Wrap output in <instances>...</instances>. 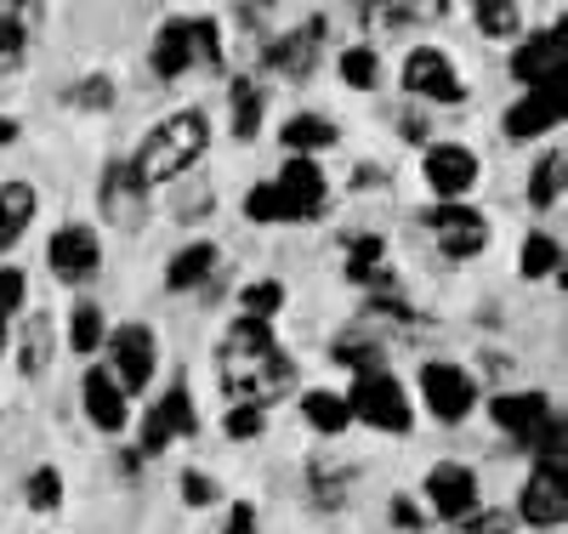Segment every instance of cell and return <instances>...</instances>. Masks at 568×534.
<instances>
[{
  "instance_id": "obj_48",
  "label": "cell",
  "mask_w": 568,
  "mask_h": 534,
  "mask_svg": "<svg viewBox=\"0 0 568 534\" xmlns=\"http://www.w3.org/2000/svg\"><path fill=\"white\" fill-rule=\"evenodd\" d=\"M205 211H216V193H194V200H187V205H182L176 216H182V222H200Z\"/></svg>"
},
{
  "instance_id": "obj_16",
  "label": "cell",
  "mask_w": 568,
  "mask_h": 534,
  "mask_svg": "<svg viewBox=\"0 0 568 534\" xmlns=\"http://www.w3.org/2000/svg\"><path fill=\"white\" fill-rule=\"evenodd\" d=\"M80 410H85V421L98 432H109V439H120V432L131 426V399L120 393V381L103 364H91L80 375Z\"/></svg>"
},
{
  "instance_id": "obj_25",
  "label": "cell",
  "mask_w": 568,
  "mask_h": 534,
  "mask_svg": "<svg viewBox=\"0 0 568 534\" xmlns=\"http://www.w3.org/2000/svg\"><path fill=\"white\" fill-rule=\"evenodd\" d=\"M342 251H347V279L353 284H364V290L393 284V273H387V239L382 233H347Z\"/></svg>"
},
{
  "instance_id": "obj_12",
  "label": "cell",
  "mask_w": 568,
  "mask_h": 534,
  "mask_svg": "<svg viewBox=\"0 0 568 534\" xmlns=\"http://www.w3.org/2000/svg\"><path fill=\"white\" fill-rule=\"evenodd\" d=\"M562 69H568V34L551 23V29H529L524 40H517L511 52V80L524 91H551L562 85Z\"/></svg>"
},
{
  "instance_id": "obj_10",
  "label": "cell",
  "mask_w": 568,
  "mask_h": 534,
  "mask_svg": "<svg viewBox=\"0 0 568 534\" xmlns=\"http://www.w3.org/2000/svg\"><path fill=\"white\" fill-rule=\"evenodd\" d=\"M420 177L438 193V205H460L484 177V160L466 149V142H426L420 149Z\"/></svg>"
},
{
  "instance_id": "obj_49",
  "label": "cell",
  "mask_w": 568,
  "mask_h": 534,
  "mask_svg": "<svg viewBox=\"0 0 568 534\" xmlns=\"http://www.w3.org/2000/svg\"><path fill=\"white\" fill-rule=\"evenodd\" d=\"M233 18H240V29H245V34H267V23H262L267 12H262V7H233Z\"/></svg>"
},
{
  "instance_id": "obj_33",
  "label": "cell",
  "mask_w": 568,
  "mask_h": 534,
  "mask_svg": "<svg viewBox=\"0 0 568 534\" xmlns=\"http://www.w3.org/2000/svg\"><path fill=\"white\" fill-rule=\"evenodd\" d=\"M557 200H562V154L546 149L529 171V211H557Z\"/></svg>"
},
{
  "instance_id": "obj_2",
  "label": "cell",
  "mask_w": 568,
  "mask_h": 534,
  "mask_svg": "<svg viewBox=\"0 0 568 534\" xmlns=\"http://www.w3.org/2000/svg\"><path fill=\"white\" fill-rule=\"evenodd\" d=\"M205 149H211L205 109H171L149 137L136 142L131 165H136V177L149 182V188H165V182H182L187 171H194L205 160Z\"/></svg>"
},
{
  "instance_id": "obj_1",
  "label": "cell",
  "mask_w": 568,
  "mask_h": 534,
  "mask_svg": "<svg viewBox=\"0 0 568 534\" xmlns=\"http://www.w3.org/2000/svg\"><path fill=\"white\" fill-rule=\"evenodd\" d=\"M216 375H222V393L233 404H273V399H291V386L302 381L296 359L278 347L273 324L262 319H233L222 347H216Z\"/></svg>"
},
{
  "instance_id": "obj_32",
  "label": "cell",
  "mask_w": 568,
  "mask_h": 534,
  "mask_svg": "<svg viewBox=\"0 0 568 534\" xmlns=\"http://www.w3.org/2000/svg\"><path fill=\"white\" fill-rule=\"evenodd\" d=\"M114 97H120L114 80H109L103 69H91L85 80H74V85L63 91V103H69L74 114H109V109H114Z\"/></svg>"
},
{
  "instance_id": "obj_43",
  "label": "cell",
  "mask_w": 568,
  "mask_h": 534,
  "mask_svg": "<svg viewBox=\"0 0 568 534\" xmlns=\"http://www.w3.org/2000/svg\"><path fill=\"white\" fill-rule=\"evenodd\" d=\"M245 216H251V222H291V211H284V200H278L273 182L245 188Z\"/></svg>"
},
{
  "instance_id": "obj_45",
  "label": "cell",
  "mask_w": 568,
  "mask_h": 534,
  "mask_svg": "<svg viewBox=\"0 0 568 534\" xmlns=\"http://www.w3.org/2000/svg\"><path fill=\"white\" fill-rule=\"evenodd\" d=\"M398 137L415 142V149H426V142H433V120H426L420 109H404V114H398Z\"/></svg>"
},
{
  "instance_id": "obj_11",
  "label": "cell",
  "mask_w": 568,
  "mask_h": 534,
  "mask_svg": "<svg viewBox=\"0 0 568 534\" xmlns=\"http://www.w3.org/2000/svg\"><path fill=\"white\" fill-rule=\"evenodd\" d=\"M398 85L409 97H420V103H444V109L466 97V80H460V69H455V58L444 52V46H415V52L404 58V69H398Z\"/></svg>"
},
{
  "instance_id": "obj_3",
  "label": "cell",
  "mask_w": 568,
  "mask_h": 534,
  "mask_svg": "<svg viewBox=\"0 0 568 534\" xmlns=\"http://www.w3.org/2000/svg\"><path fill=\"white\" fill-rule=\"evenodd\" d=\"M347 410H353V421H364L369 432H387V439H409L415 432V399H409V386L393 375V364L369 370V375H353Z\"/></svg>"
},
{
  "instance_id": "obj_53",
  "label": "cell",
  "mask_w": 568,
  "mask_h": 534,
  "mask_svg": "<svg viewBox=\"0 0 568 534\" xmlns=\"http://www.w3.org/2000/svg\"><path fill=\"white\" fill-rule=\"evenodd\" d=\"M495 534H511V523H506V528H495Z\"/></svg>"
},
{
  "instance_id": "obj_9",
  "label": "cell",
  "mask_w": 568,
  "mask_h": 534,
  "mask_svg": "<svg viewBox=\"0 0 568 534\" xmlns=\"http://www.w3.org/2000/svg\"><path fill=\"white\" fill-rule=\"evenodd\" d=\"M45 268L58 273V284H91L103 268V239L91 222H58L52 239H45Z\"/></svg>"
},
{
  "instance_id": "obj_36",
  "label": "cell",
  "mask_w": 568,
  "mask_h": 534,
  "mask_svg": "<svg viewBox=\"0 0 568 534\" xmlns=\"http://www.w3.org/2000/svg\"><path fill=\"white\" fill-rule=\"evenodd\" d=\"M336 74L353 91H375L382 85V58H375V46H347V52L336 58Z\"/></svg>"
},
{
  "instance_id": "obj_38",
  "label": "cell",
  "mask_w": 568,
  "mask_h": 534,
  "mask_svg": "<svg viewBox=\"0 0 568 534\" xmlns=\"http://www.w3.org/2000/svg\"><path fill=\"white\" fill-rule=\"evenodd\" d=\"M187 40H194V63H211L216 74L227 69V52H222V23H216V18H187Z\"/></svg>"
},
{
  "instance_id": "obj_6",
  "label": "cell",
  "mask_w": 568,
  "mask_h": 534,
  "mask_svg": "<svg viewBox=\"0 0 568 534\" xmlns=\"http://www.w3.org/2000/svg\"><path fill=\"white\" fill-rule=\"evenodd\" d=\"M109 375L120 381V393L125 399H142L154 386V370H160V342H154V330L142 324V319H131V324H120V330H109Z\"/></svg>"
},
{
  "instance_id": "obj_37",
  "label": "cell",
  "mask_w": 568,
  "mask_h": 534,
  "mask_svg": "<svg viewBox=\"0 0 568 534\" xmlns=\"http://www.w3.org/2000/svg\"><path fill=\"white\" fill-rule=\"evenodd\" d=\"M23 501H29V512H58L63 506V472L58 466H34L23 477Z\"/></svg>"
},
{
  "instance_id": "obj_46",
  "label": "cell",
  "mask_w": 568,
  "mask_h": 534,
  "mask_svg": "<svg viewBox=\"0 0 568 534\" xmlns=\"http://www.w3.org/2000/svg\"><path fill=\"white\" fill-rule=\"evenodd\" d=\"M460 528H466V534H495V528H506V512H495V506H471V512L460 517Z\"/></svg>"
},
{
  "instance_id": "obj_24",
  "label": "cell",
  "mask_w": 568,
  "mask_h": 534,
  "mask_svg": "<svg viewBox=\"0 0 568 534\" xmlns=\"http://www.w3.org/2000/svg\"><path fill=\"white\" fill-rule=\"evenodd\" d=\"M262 114H267V91L256 85V74H233L227 80V131L240 142L262 137Z\"/></svg>"
},
{
  "instance_id": "obj_8",
  "label": "cell",
  "mask_w": 568,
  "mask_h": 534,
  "mask_svg": "<svg viewBox=\"0 0 568 534\" xmlns=\"http://www.w3.org/2000/svg\"><path fill=\"white\" fill-rule=\"evenodd\" d=\"M420 228L438 239V251H444L449 262L484 256L489 239H495V228H489V216H484L478 205H426V211H420Z\"/></svg>"
},
{
  "instance_id": "obj_7",
  "label": "cell",
  "mask_w": 568,
  "mask_h": 534,
  "mask_svg": "<svg viewBox=\"0 0 568 534\" xmlns=\"http://www.w3.org/2000/svg\"><path fill=\"white\" fill-rule=\"evenodd\" d=\"M149 182L136 177L131 160H109L103 177H98V216L103 228L114 233H142V222H149Z\"/></svg>"
},
{
  "instance_id": "obj_13",
  "label": "cell",
  "mask_w": 568,
  "mask_h": 534,
  "mask_svg": "<svg viewBox=\"0 0 568 534\" xmlns=\"http://www.w3.org/2000/svg\"><path fill=\"white\" fill-rule=\"evenodd\" d=\"M420 495H426V506H433L444 523H460L471 506H478V472H471L466 461H433L426 466V477H420Z\"/></svg>"
},
{
  "instance_id": "obj_42",
  "label": "cell",
  "mask_w": 568,
  "mask_h": 534,
  "mask_svg": "<svg viewBox=\"0 0 568 534\" xmlns=\"http://www.w3.org/2000/svg\"><path fill=\"white\" fill-rule=\"evenodd\" d=\"M29 46V12L23 7H0V63H18Z\"/></svg>"
},
{
  "instance_id": "obj_17",
  "label": "cell",
  "mask_w": 568,
  "mask_h": 534,
  "mask_svg": "<svg viewBox=\"0 0 568 534\" xmlns=\"http://www.w3.org/2000/svg\"><path fill=\"white\" fill-rule=\"evenodd\" d=\"M12 359H18V375L23 381H40L45 370H52V359H58V324H52V313H45V308H29L23 313V324L12 335Z\"/></svg>"
},
{
  "instance_id": "obj_30",
  "label": "cell",
  "mask_w": 568,
  "mask_h": 534,
  "mask_svg": "<svg viewBox=\"0 0 568 534\" xmlns=\"http://www.w3.org/2000/svg\"><path fill=\"white\" fill-rule=\"evenodd\" d=\"M471 23H478L484 40H524L529 34V12L511 7V0H478V7H471Z\"/></svg>"
},
{
  "instance_id": "obj_14",
  "label": "cell",
  "mask_w": 568,
  "mask_h": 534,
  "mask_svg": "<svg viewBox=\"0 0 568 534\" xmlns=\"http://www.w3.org/2000/svg\"><path fill=\"white\" fill-rule=\"evenodd\" d=\"M273 188H278L284 211H291V222H318V216L329 211V182H324V165H318V160L291 154V160L278 165Z\"/></svg>"
},
{
  "instance_id": "obj_5",
  "label": "cell",
  "mask_w": 568,
  "mask_h": 534,
  "mask_svg": "<svg viewBox=\"0 0 568 534\" xmlns=\"http://www.w3.org/2000/svg\"><path fill=\"white\" fill-rule=\"evenodd\" d=\"M200 432V410H194V393H187V381L176 375L165 393L149 404V415H142V439L131 444L142 461H160L171 444H182V439H194Z\"/></svg>"
},
{
  "instance_id": "obj_44",
  "label": "cell",
  "mask_w": 568,
  "mask_h": 534,
  "mask_svg": "<svg viewBox=\"0 0 568 534\" xmlns=\"http://www.w3.org/2000/svg\"><path fill=\"white\" fill-rule=\"evenodd\" d=\"M387 523H393L398 534H420V528H426V506L409 501V495H393V501H387Z\"/></svg>"
},
{
  "instance_id": "obj_18",
  "label": "cell",
  "mask_w": 568,
  "mask_h": 534,
  "mask_svg": "<svg viewBox=\"0 0 568 534\" xmlns=\"http://www.w3.org/2000/svg\"><path fill=\"white\" fill-rule=\"evenodd\" d=\"M517 517L529 528H562L568 523V483L562 472H529V483L517 490Z\"/></svg>"
},
{
  "instance_id": "obj_28",
  "label": "cell",
  "mask_w": 568,
  "mask_h": 534,
  "mask_svg": "<svg viewBox=\"0 0 568 534\" xmlns=\"http://www.w3.org/2000/svg\"><path fill=\"white\" fill-rule=\"evenodd\" d=\"M302 490L318 512H342L347 506V490H353V466H336V461H307V477Z\"/></svg>"
},
{
  "instance_id": "obj_26",
  "label": "cell",
  "mask_w": 568,
  "mask_h": 534,
  "mask_svg": "<svg viewBox=\"0 0 568 534\" xmlns=\"http://www.w3.org/2000/svg\"><path fill=\"white\" fill-rule=\"evenodd\" d=\"M278 142H284L291 154L313 160V154H324V149H336L342 131H336V120H324L318 109H302V114H291V120L278 125Z\"/></svg>"
},
{
  "instance_id": "obj_31",
  "label": "cell",
  "mask_w": 568,
  "mask_h": 534,
  "mask_svg": "<svg viewBox=\"0 0 568 534\" xmlns=\"http://www.w3.org/2000/svg\"><path fill=\"white\" fill-rule=\"evenodd\" d=\"M517 273L524 279H562L557 233H524V245H517Z\"/></svg>"
},
{
  "instance_id": "obj_22",
  "label": "cell",
  "mask_w": 568,
  "mask_h": 534,
  "mask_svg": "<svg viewBox=\"0 0 568 534\" xmlns=\"http://www.w3.org/2000/svg\"><path fill=\"white\" fill-rule=\"evenodd\" d=\"M34 216H40V188L23 177L0 182V256L18 251V239L34 228Z\"/></svg>"
},
{
  "instance_id": "obj_19",
  "label": "cell",
  "mask_w": 568,
  "mask_h": 534,
  "mask_svg": "<svg viewBox=\"0 0 568 534\" xmlns=\"http://www.w3.org/2000/svg\"><path fill=\"white\" fill-rule=\"evenodd\" d=\"M551 415V399H546V386H511V393H495L489 399V421L500 432H511V439H535L540 421Z\"/></svg>"
},
{
  "instance_id": "obj_4",
  "label": "cell",
  "mask_w": 568,
  "mask_h": 534,
  "mask_svg": "<svg viewBox=\"0 0 568 534\" xmlns=\"http://www.w3.org/2000/svg\"><path fill=\"white\" fill-rule=\"evenodd\" d=\"M415 386H420L426 415L444 421V426H460L471 410L484 404L478 375H471L466 364H455V359H426V364H420V375H415Z\"/></svg>"
},
{
  "instance_id": "obj_50",
  "label": "cell",
  "mask_w": 568,
  "mask_h": 534,
  "mask_svg": "<svg viewBox=\"0 0 568 534\" xmlns=\"http://www.w3.org/2000/svg\"><path fill=\"white\" fill-rule=\"evenodd\" d=\"M114 472H120L125 483H136V472H142V455H136V450H120V455H114Z\"/></svg>"
},
{
  "instance_id": "obj_47",
  "label": "cell",
  "mask_w": 568,
  "mask_h": 534,
  "mask_svg": "<svg viewBox=\"0 0 568 534\" xmlns=\"http://www.w3.org/2000/svg\"><path fill=\"white\" fill-rule=\"evenodd\" d=\"M256 523H262V517H256V506H251V501H233V506H227V528H222V534H256Z\"/></svg>"
},
{
  "instance_id": "obj_35",
  "label": "cell",
  "mask_w": 568,
  "mask_h": 534,
  "mask_svg": "<svg viewBox=\"0 0 568 534\" xmlns=\"http://www.w3.org/2000/svg\"><path fill=\"white\" fill-rule=\"evenodd\" d=\"M284 296H291V290H284L278 279H251V284L240 290V319H262V324H273L278 308H284Z\"/></svg>"
},
{
  "instance_id": "obj_29",
  "label": "cell",
  "mask_w": 568,
  "mask_h": 534,
  "mask_svg": "<svg viewBox=\"0 0 568 534\" xmlns=\"http://www.w3.org/2000/svg\"><path fill=\"white\" fill-rule=\"evenodd\" d=\"M103 342H109L103 308L98 302H74L69 308V324H63V347H74L80 359H91V353H103Z\"/></svg>"
},
{
  "instance_id": "obj_27",
  "label": "cell",
  "mask_w": 568,
  "mask_h": 534,
  "mask_svg": "<svg viewBox=\"0 0 568 534\" xmlns=\"http://www.w3.org/2000/svg\"><path fill=\"white\" fill-rule=\"evenodd\" d=\"M302 421L318 432V439H347V426H353L347 393H336V386H307L302 393Z\"/></svg>"
},
{
  "instance_id": "obj_51",
  "label": "cell",
  "mask_w": 568,
  "mask_h": 534,
  "mask_svg": "<svg viewBox=\"0 0 568 534\" xmlns=\"http://www.w3.org/2000/svg\"><path fill=\"white\" fill-rule=\"evenodd\" d=\"M12 142H18V120L0 114V149H12Z\"/></svg>"
},
{
  "instance_id": "obj_52",
  "label": "cell",
  "mask_w": 568,
  "mask_h": 534,
  "mask_svg": "<svg viewBox=\"0 0 568 534\" xmlns=\"http://www.w3.org/2000/svg\"><path fill=\"white\" fill-rule=\"evenodd\" d=\"M7 353H12V324L0 319V359H7Z\"/></svg>"
},
{
  "instance_id": "obj_41",
  "label": "cell",
  "mask_w": 568,
  "mask_h": 534,
  "mask_svg": "<svg viewBox=\"0 0 568 534\" xmlns=\"http://www.w3.org/2000/svg\"><path fill=\"white\" fill-rule=\"evenodd\" d=\"M222 432L233 444H256L262 432H267V410L262 404H233L227 415H222Z\"/></svg>"
},
{
  "instance_id": "obj_21",
  "label": "cell",
  "mask_w": 568,
  "mask_h": 534,
  "mask_svg": "<svg viewBox=\"0 0 568 534\" xmlns=\"http://www.w3.org/2000/svg\"><path fill=\"white\" fill-rule=\"evenodd\" d=\"M216 262H222V251L211 245V239H187V245L165 262V290H171V296H187V290H211Z\"/></svg>"
},
{
  "instance_id": "obj_15",
  "label": "cell",
  "mask_w": 568,
  "mask_h": 534,
  "mask_svg": "<svg viewBox=\"0 0 568 534\" xmlns=\"http://www.w3.org/2000/svg\"><path fill=\"white\" fill-rule=\"evenodd\" d=\"M324 34H329V23H324V12H313L302 29H291V34H278V40L262 46V69H273V74H284V80H307L313 63H318Z\"/></svg>"
},
{
  "instance_id": "obj_34",
  "label": "cell",
  "mask_w": 568,
  "mask_h": 534,
  "mask_svg": "<svg viewBox=\"0 0 568 534\" xmlns=\"http://www.w3.org/2000/svg\"><path fill=\"white\" fill-rule=\"evenodd\" d=\"M329 359L347 364L353 375H369V370H387V342H375V335H342Z\"/></svg>"
},
{
  "instance_id": "obj_39",
  "label": "cell",
  "mask_w": 568,
  "mask_h": 534,
  "mask_svg": "<svg viewBox=\"0 0 568 534\" xmlns=\"http://www.w3.org/2000/svg\"><path fill=\"white\" fill-rule=\"evenodd\" d=\"M176 495H182L187 512H211V506L222 501V483H216L211 472H200V466H187V472L176 477Z\"/></svg>"
},
{
  "instance_id": "obj_23",
  "label": "cell",
  "mask_w": 568,
  "mask_h": 534,
  "mask_svg": "<svg viewBox=\"0 0 568 534\" xmlns=\"http://www.w3.org/2000/svg\"><path fill=\"white\" fill-rule=\"evenodd\" d=\"M149 69L160 80H182L194 69V40H187V18H165L149 40Z\"/></svg>"
},
{
  "instance_id": "obj_20",
  "label": "cell",
  "mask_w": 568,
  "mask_h": 534,
  "mask_svg": "<svg viewBox=\"0 0 568 534\" xmlns=\"http://www.w3.org/2000/svg\"><path fill=\"white\" fill-rule=\"evenodd\" d=\"M557 120H562V85H551V91H524V97L506 109L500 131H506L511 142H535V137L557 131Z\"/></svg>"
},
{
  "instance_id": "obj_40",
  "label": "cell",
  "mask_w": 568,
  "mask_h": 534,
  "mask_svg": "<svg viewBox=\"0 0 568 534\" xmlns=\"http://www.w3.org/2000/svg\"><path fill=\"white\" fill-rule=\"evenodd\" d=\"M29 313V273L12 268V262H0V319H23Z\"/></svg>"
}]
</instances>
